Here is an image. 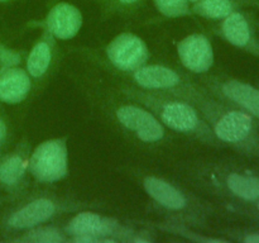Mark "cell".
<instances>
[{
    "instance_id": "cell-1",
    "label": "cell",
    "mask_w": 259,
    "mask_h": 243,
    "mask_svg": "<svg viewBox=\"0 0 259 243\" xmlns=\"http://www.w3.org/2000/svg\"><path fill=\"white\" fill-rule=\"evenodd\" d=\"M222 146H229L249 157L259 158V124L243 109L199 91L192 100Z\"/></svg>"
},
{
    "instance_id": "cell-11",
    "label": "cell",
    "mask_w": 259,
    "mask_h": 243,
    "mask_svg": "<svg viewBox=\"0 0 259 243\" xmlns=\"http://www.w3.org/2000/svg\"><path fill=\"white\" fill-rule=\"evenodd\" d=\"M177 55L182 66L192 73H206L214 65V48L201 33H192L180 40Z\"/></svg>"
},
{
    "instance_id": "cell-20",
    "label": "cell",
    "mask_w": 259,
    "mask_h": 243,
    "mask_svg": "<svg viewBox=\"0 0 259 243\" xmlns=\"http://www.w3.org/2000/svg\"><path fill=\"white\" fill-rule=\"evenodd\" d=\"M66 239H67V234L65 230L55 227H43V225L27 229L23 237V240L33 243H60L65 242Z\"/></svg>"
},
{
    "instance_id": "cell-26",
    "label": "cell",
    "mask_w": 259,
    "mask_h": 243,
    "mask_svg": "<svg viewBox=\"0 0 259 243\" xmlns=\"http://www.w3.org/2000/svg\"><path fill=\"white\" fill-rule=\"evenodd\" d=\"M8 2H12V0H0V4H3V3H8Z\"/></svg>"
},
{
    "instance_id": "cell-18",
    "label": "cell",
    "mask_w": 259,
    "mask_h": 243,
    "mask_svg": "<svg viewBox=\"0 0 259 243\" xmlns=\"http://www.w3.org/2000/svg\"><path fill=\"white\" fill-rule=\"evenodd\" d=\"M28 171V159L22 154H10L0 161V182L4 186H17Z\"/></svg>"
},
{
    "instance_id": "cell-15",
    "label": "cell",
    "mask_w": 259,
    "mask_h": 243,
    "mask_svg": "<svg viewBox=\"0 0 259 243\" xmlns=\"http://www.w3.org/2000/svg\"><path fill=\"white\" fill-rule=\"evenodd\" d=\"M32 88L30 76L22 68L9 67L0 72V101L19 104L24 100Z\"/></svg>"
},
{
    "instance_id": "cell-4",
    "label": "cell",
    "mask_w": 259,
    "mask_h": 243,
    "mask_svg": "<svg viewBox=\"0 0 259 243\" xmlns=\"http://www.w3.org/2000/svg\"><path fill=\"white\" fill-rule=\"evenodd\" d=\"M142 186L147 195L167 212L190 220H197L205 215V207L199 200L163 177L147 175L142 179Z\"/></svg>"
},
{
    "instance_id": "cell-10",
    "label": "cell",
    "mask_w": 259,
    "mask_h": 243,
    "mask_svg": "<svg viewBox=\"0 0 259 243\" xmlns=\"http://www.w3.org/2000/svg\"><path fill=\"white\" fill-rule=\"evenodd\" d=\"M61 202L50 196L33 197L9 215L7 225L14 230H27L42 225L60 213Z\"/></svg>"
},
{
    "instance_id": "cell-13",
    "label": "cell",
    "mask_w": 259,
    "mask_h": 243,
    "mask_svg": "<svg viewBox=\"0 0 259 243\" xmlns=\"http://www.w3.org/2000/svg\"><path fill=\"white\" fill-rule=\"evenodd\" d=\"M82 14L80 9L70 3H57L48 10L42 24L56 39H72L82 27Z\"/></svg>"
},
{
    "instance_id": "cell-23",
    "label": "cell",
    "mask_w": 259,
    "mask_h": 243,
    "mask_svg": "<svg viewBox=\"0 0 259 243\" xmlns=\"http://www.w3.org/2000/svg\"><path fill=\"white\" fill-rule=\"evenodd\" d=\"M242 240L245 243H259V232L245 233Z\"/></svg>"
},
{
    "instance_id": "cell-12",
    "label": "cell",
    "mask_w": 259,
    "mask_h": 243,
    "mask_svg": "<svg viewBox=\"0 0 259 243\" xmlns=\"http://www.w3.org/2000/svg\"><path fill=\"white\" fill-rule=\"evenodd\" d=\"M218 30L220 37L229 45L259 57V39L255 37L252 23L243 12L237 10L220 20Z\"/></svg>"
},
{
    "instance_id": "cell-17",
    "label": "cell",
    "mask_w": 259,
    "mask_h": 243,
    "mask_svg": "<svg viewBox=\"0 0 259 243\" xmlns=\"http://www.w3.org/2000/svg\"><path fill=\"white\" fill-rule=\"evenodd\" d=\"M52 62V43L50 38L38 40L27 57V72L30 77L39 78L45 75Z\"/></svg>"
},
{
    "instance_id": "cell-16",
    "label": "cell",
    "mask_w": 259,
    "mask_h": 243,
    "mask_svg": "<svg viewBox=\"0 0 259 243\" xmlns=\"http://www.w3.org/2000/svg\"><path fill=\"white\" fill-rule=\"evenodd\" d=\"M245 4L247 0H197L191 4V14L209 20H222Z\"/></svg>"
},
{
    "instance_id": "cell-14",
    "label": "cell",
    "mask_w": 259,
    "mask_h": 243,
    "mask_svg": "<svg viewBox=\"0 0 259 243\" xmlns=\"http://www.w3.org/2000/svg\"><path fill=\"white\" fill-rule=\"evenodd\" d=\"M220 187L229 196L244 202L259 199V176L240 171H220Z\"/></svg>"
},
{
    "instance_id": "cell-6",
    "label": "cell",
    "mask_w": 259,
    "mask_h": 243,
    "mask_svg": "<svg viewBox=\"0 0 259 243\" xmlns=\"http://www.w3.org/2000/svg\"><path fill=\"white\" fill-rule=\"evenodd\" d=\"M65 233L75 242L106 243L116 242L131 232L113 218L94 212H80L71 218L65 227Z\"/></svg>"
},
{
    "instance_id": "cell-9",
    "label": "cell",
    "mask_w": 259,
    "mask_h": 243,
    "mask_svg": "<svg viewBox=\"0 0 259 243\" xmlns=\"http://www.w3.org/2000/svg\"><path fill=\"white\" fill-rule=\"evenodd\" d=\"M106 56L116 70L131 73L146 65L149 51L141 37L133 33H121L109 43Z\"/></svg>"
},
{
    "instance_id": "cell-5",
    "label": "cell",
    "mask_w": 259,
    "mask_h": 243,
    "mask_svg": "<svg viewBox=\"0 0 259 243\" xmlns=\"http://www.w3.org/2000/svg\"><path fill=\"white\" fill-rule=\"evenodd\" d=\"M28 171L40 184H55L68 175V148L65 138L46 139L28 158Z\"/></svg>"
},
{
    "instance_id": "cell-24",
    "label": "cell",
    "mask_w": 259,
    "mask_h": 243,
    "mask_svg": "<svg viewBox=\"0 0 259 243\" xmlns=\"http://www.w3.org/2000/svg\"><path fill=\"white\" fill-rule=\"evenodd\" d=\"M8 136V127L5 124V122L0 118V144H3L7 139Z\"/></svg>"
},
{
    "instance_id": "cell-21",
    "label": "cell",
    "mask_w": 259,
    "mask_h": 243,
    "mask_svg": "<svg viewBox=\"0 0 259 243\" xmlns=\"http://www.w3.org/2000/svg\"><path fill=\"white\" fill-rule=\"evenodd\" d=\"M157 12L166 18H180L191 14L189 0H153Z\"/></svg>"
},
{
    "instance_id": "cell-19",
    "label": "cell",
    "mask_w": 259,
    "mask_h": 243,
    "mask_svg": "<svg viewBox=\"0 0 259 243\" xmlns=\"http://www.w3.org/2000/svg\"><path fill=\"white\" fill-rule=\"evenodd\" d=\"M147 0H99L104 17H126L138 12Z\"/></svg>"
},
{
    "instance_id": "cell-3",
    "label": "cell",
    "mask_w": 259,
    "mask_h": 243,
    "mask_svg": "<svg viewBox=\"0 0 259 243\" xmlns=\"http://www.w3.org/2000/svg\"><path fill=\"white\" fill-rule=\"evenodd\" d=\"M131 76L137 88L177 96L191 103L201 90V88L187 80L179 71L164 65L146 63L131 72Z\"/></svg>"
},
{
    "instance_id": "cell-25",
    "label": "cell",
    "mask_w": 259,
    "mask_h": 243,
    "mask_svg": "<svg viewBox=\"0 0 259 243\" xmlns=\"http://www.w3.org/2000/svg\"><path fill=\"white\" fill-rule=\"evenodd\" d=\"M254 204H255V207H257V209H258V212H259V199L254 202Z\"/></svg>"
},
{
    "instance_id": "cell-7",
    "label": "cell",
    "mask_w": 259,
    "mask_h": 243,
    "mask_svg": "<svg viewBox=\"0 0 259 243\" xmlns=\"http://www.w3.org/2000/svg\"><path fill=\"white\" fill-rule=\"evenodd\" d=\"M115 116L120 126L144 143H157L164 138V126L142 104H123L115 109Z\"/></svg>"
},
{
    "instance_id": "cell-2",
    "label": "cell",
    "mask_w": 259,
    "mask_h": 243,
    "mask_svg": "<svg viewBox=\"0 0 259 243\" xmlns=\"http://www.w3.org/2000/svg\"><path fill=\"white\" fill-rule=\"evenodd\" d=\"M124 91L132 100L151 110L167 128L199 139L209 146H222L202 114L191 101L167 94L143 90L137 86Z\"/></svg>"
},
{
    "instance_id": "cell-22",
    "label": "cell",
    "mask_w": 259,
    "mask_h": 243,
    "mask_svg": "<svg viewBox=\"0 0 259 243\" xmlns=\"http://www.w3.org/2000/svg\"><path fill=\"white\" fill-rule=\"evenodd\" d=\"M20 63V55L17 51L9 50L7 47L0 46V65L4 68L15 67Z\"/></svg>"
},
{
    "instance_id": "cell-8",
    "label": "cell",
    "mask_w": 259,
    "mask_h": 243,
    "mask_svg": "<svg viewBox=\"0 0 259 243\" xmlns=\"http://www.w3.org/2000/svg\"><path fill=\"white\" fill-rule=\"evenodd\" d=\"M210 94L247 111L259 124V89L247 81L233 77H209Z\"/></svg>"
}]
</instances>
